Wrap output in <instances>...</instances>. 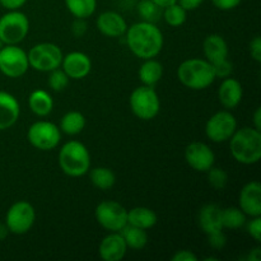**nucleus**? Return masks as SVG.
I'll return each mask as SVG.
<instances>
[{
  "mask_svg": "<svg viewBox=\"0 0 261 261\" xmlns=\"http://www.w3.org/2000/svg\"><path fill=\"white\" fill-rule=\"evenodd\" d=\"M27 3V0H0V5L7 10H18Z\"/></svg>",
  "mask_w": 261,
  "mask_h": 261,
  "instance_id": "a19ab883",
  "label": "nucleus"
},
{
  "mask_svg": "<svg viewBox=\"0 0 261 261\" xmlns=\"http://www.w3.org/2000/svg\"><path fill=\"white\" fill-rule=\"evenodd\" d=\"M127 246L120 232H111L103 237L98 247L99 256L105 261H120L125 257Z\"/></svg>",
  "mask_w": 261,
  "mask_h": 261,
  "instance_id": "f3484780",
  "label": "nucleus"
},
{
  "mask_svg": "<svg viewBox=\"0 0 261 261\" xmlns=\"http://www.w3.org/2000/svg\"><path fill=\"white\" fill-rule=\"evenodd\" d=\"M28 106L33 114L40 117H45L53 111L54 99L45 89H36L28 97Z\"/></svg>",
  "mask_w": 261,
  "mask_h": 261,
  "instance_id": "5701e85b",
  "label": "nucleus"
},
{
  "mask_svg": "<svg viewBox=\"0 0 261 261\" xmlns=\"http://www.w3.org/2000/svg\"><path fill=\"white\" fill-rule=\"evenodd\" d=\"M48 73H50V75H48V87L53 91L61 92L68 87L70 78L66 75L63 69H54V70L48 71Z\"/></svg>",
  "mask_w": 261,
  "mask_h": 261,
  "instance_id": "473e14b6",
  "label": "nucleus"
},
{
  "mask_svg": "<svg viewBox=\"0 0 261 261\" xmlns=\"http://www.w3.org/2000/svg\"><path fill=\"white\" fill-rule=\"evenodd\" d=\"M59 166L65 175L82 177L91 168V154L83 143L70 140L59 152Z\"/></svg>",
  "mask_w": 261,
  "mask_h": 261,
  "instance_id": "20e7f679",
  "label": "nucleus"
},
{
  "mask_svg": "<svg viewBox=\"0 0 261 261\" xmlns=\"http://www.w3.org/2000/svg\"><path fill=\"white\" fill-rule=\"evenodd\" d=\"M237 130V120L229 110L218 111L208 119L205 135L214 143H224L231 139Z\"/></svg>",
  "mask_w": 261,
  "mask_h": 261,
  "instance_id": "f8f14e48",
  "label": "nucleus"
},
{
  "mask_svg": "<svg viewBox=\"0 0 261 261\" xmlns=\"http://www.w3.org/2000/svg\"><path fill=\"white\" fill-rule=\"evenodd\" d=\"M36 221V211L31 203L25 200L15 201L5 214V226L10 233L24 234L33 227Z\"/></svg>",
  "mask_w": 261,
  "mask_h": 261,
  "instance_id": "6e6552de",
  "label": "nucleus"
},
{
  "mask_svg": "<svg viewBox=\"0 0 261 261\" xmlns=\"http://www.w3.org/2000/svg\"><path fill=\"white\" fill-rule=\"evenodd\" d=\"M125 37L130 51L143 60L155 58L162 51L165 42L162 31L154 23L144 20L127 27Z\"/></svg>",
  "mask_w": 261,
  "mask_h": 261,
  "instance_id": "f257e3e1",
  "label": "nucleus"
},
{
  "mask_svg": "<svg viewBox=\"0 0 261 261\" xmlns=\"http://www.w3.org/2000/svg\"><path fill=\"white\" fill-rule=\"evenodd\" d=\"M242 0H212L214 7L219 10H232L241 4Z\"/></svg>",
  "mask_w": 261,
  "mask_h": 261,
  "instance_id": "4c0bfd02",
  "label": "nucleus"
},
{
  "mask_svg": "<svg viewBox=\"0 0 261 261\" xmlns=\"http://www.w3.org/2000/svg\"><path fill=\"white\" fill-rule=\"evenodd\" d=\"M177 78L182 86L193 91H203L216 81L212 64L205 59H188L177 68Z\"/></svg>",
  "mask_w": 261,
  "mask_h": 261,
  "instance_id": "7ed1b4c3",
  "label": "nucleus"
},
{
  "mask_svg": "<svg viewBox=\"0 0 261 261\" xmlns=\"http://www.w3.org/2000/svg\"><path fill=\"white\" fill-rule=\"evenodd\" d=\"M87 30H88V27H87L86 19L75 18V20H74L73 24H71V32H73V35L75 36V37H83V36L86 35Z\"/></svg>",
  "mask_w": 261,
  "mask_h": 261,
  "instance_id": "e433bc0d",
  "label": "nucleus"
},
{
  "mask_svg": "<svg viewBox=\"0 0 261 261\" xmlns=\"http://www.w3.org/2000/svg\"><path fill=\"white\" fill-rule=\"evenodd\" d=\"M162 18L171 27H180V25H182L186 22L188 10L184 9L178 3H175V4H171L168 7L163 8Z\"/></svg>",
  "mask_w": 261,
  "mask_h": 261,
  "instance_id": "c756f323",
  "label": "nucleus"
},
{
  "mask_svg": "<svg viewBox=\"0 0 261 261\" xmlns=\"http://www.w3.org/2000/svg\"><path fill=\"white\" fill-rule=\"evenodd\" d=\"M212 66H213L216 78H221V79L228 78V76H231L232 71H233V65H232L231 61L228 60V58L224 59V60L217 61V63L212 64Z\"/></svg>",
  "mask_w": 261,
  "mask_h": 261,
  "instance_id": "72a5a7b5",
  "label": "nucleus"
},
{
  "mask_svg": "<svg viewBox=\"0 0 261 261\" xmlns=\"http://www.w3.org/2000/svg\"><path fill=\"white\" fill-rule=\"evenodd\" d=\"M27 139L32 147L38 150H53L61 139V132L51 121L40 120L33 122L27 132Z\"/></svg>",
  "mask_w": 261,
  "mask_h": 261,
  "instance_id": "1a4fd4ad",
  "label": "nucleus"
},
{
  "mask_svg": "<svg viewBox=\"0 0 261 261\" xmlns=\"http://www.w3.org/2000/svg\"><path fill=\"white\" fill-rule=\"evenodd\" d=\"M66 9L75 18L87 19L97 9V0H64Z\"/></svg>",
  "mask_w": 261,
  "mask_h": 261,
  "instance_id": "cd10ccee",
  "label": "nucleus"
},
{
  "mask_svg": "<svg viewBox=\"0 0 261 261\" xmlns=\"http://www.w3.org/2000/svg\"><path fill=\"white\" fill-rule=\"evenodd\" d=\"M86 127V117L79 111H69L61 117L60 120V132L65 133L66 135H78L83 132Z\"/></svg>",
  "mask_w": 261,
  "mask_h": 261,
  "instance_id": "a878e982",
  "label": "nucleus"
},
{
  "mask_svg": "<svg viewBox=\"0 0 261 261\" xmlns=\"http://www.w3.org/2000/svg\"><path fill=\"white\" fill-rule=\"evenodd\" d=\"M186 163L198 172H206L216 163V154L208 144L193 142L185 149Z\"/></svg>",
  "mask_w": 261,
  "mask_h": 261,
  "instance_id": "ddd939ff",
  "label": "nucleus"
},
{
  "mask_svg": "<svg viewBox=\"0 0 261 261\" xmlns=\"http://www.w3.org/2000/svg\"><path fill=\"white\" fill-rule=\"evenodd\" d=\"M208 236V242L213 249L216 250H222L227 244V239L224 236L223 231L219 232H214V233L206 234Z\"/></svg>",
  "mask_w": 261,
  "mask_h": 261,
  "instance_id": "c9c22d12",
  "label": "nucleus"
},
{
  "mask_svg": "<svg viewBox=\"0 0 261 261\" xmlns=\"http://www.w3.org/2000/svg\"><path fill=\"white\" fill-rule=\"evenodd\" d=\"M256 130H261V109L260 107H257L256 111L254 112V126Z\"/></svg>",
  "mask_w": 261,
  "mask_h": 261,
  "instance_id": "37998d69",
  "label": "nucleus"
},
{
  "mask_svg": "<svg viewBox=\"0 0 261 261\" xmlns=\"http://www.w3.org/2000/svg\"><path fill=\"white\" fill-rule=\"evenodd\" d=\"M203 51L205 60H208L211 64L228 58V45L226 40L218 33H212L206 36L203 42Z\"/></svg>",
  "mask_w": 261,
  "mask_h": 261,
  "instance_id": "412c9836",
  "label": "nucleus"
},
{
  "mask_svg": "<svg viewBox=\"0 0 261 261\" xmlns=\"http://www.w3.org/2000/svg\"><path fill=\"white\" fill-rule=\"evenodd\" d=\"M158 217L154 211L147 206H135L127 212V224L148 231L157 224Z\"/></svg>",
  "mask_w": 261,
  "mask_h": 261,
  "instance_id": "4be33fe9",
  "label": "nucleus"
},
{
  "mask_svg": "<svg viewBox=\"0 0 261 261\" xmlns=\"http://www.w3.org/2000/svg\"><path fill=\"white\" fill-rule=\"evenodd\" d=\"M172 261H196L198 256L194 254L190 250H180V251H176L175 255L171 257Z\"/></svg>",
  "mask_w": 261,
  "mask_h": 261,
  "instance_id": "ea45409f",
  "label": "nucleus"
},
{
  "mask_svg": "<svg viewBox=\"0 0 261 261\" xmlns=\"http://www.w3.org/2000/svg\"><path fill=\"white\" fill-rule=\"evenodd\" d=\"M242 96H244V88L237 79L228 76L222 81L218 89V99L224 109H236L241 103Z\"/></svg>",
  "mask_w": 261,
  "mask_h": 261,
  "instance_id": "a211bd4d",
  "label": "nucleus"
},
{
  "mask_svg": "<svg viewBox=\"0 0 261 261\" xmlns=\"http://www.w3.org/2000/svg\"><path fill=\"white\" fill-rule=\"evenodd\" d=\"M3 46H4V43H3V42H2V40H0V48H2Z\"/></svg>",
  "mask_w": 261,
  "mask_h": 261,
  "instance_id": "de8ad7c7",
  "label": "nucleus"
},
{
  "mask_svg": "<svg viewBox=\"0 0 261 261\" xmlns=\"http://www.w3.org/2000/svg\"><path fill=\"white\" fill-rule=\"evenodd\" d=\"M163 8L155 4L153 0H140L138 4V13L142 17V20L149 23H157L162 18Z\"/></svg>",
  "mask_w": 261,
  "mask_h": 261,
  "instance_id": "7c9ffc66",
  "label": "nucleus"
},
{
  "mask_svg": "<svg viewBox=\"0 0 261 261\" xmlns=\"http://www.w3.org/2000/svg\"><path fill=\"white\" fill-rule=\"evenodd\" d=\"M96 24L102 35L111 38L121 37L127 30L126 20L120 13L114 12V10H107V12L101 13L97 18Z\"/></svg>",
  "mask_w": 261,
  "mask_h": 261,
  "instance_id": "dca6fc26",
  "label": "nucleus"
},
{
  "mask_svg": "<svg viewBox=\"0 0 261 261\" xmlns=\"http://www.w3.org/2000/svg\"><path fill=\"white\" fill-rule=\"evenodd\" d=\"M177 3L184 8V9L190 12V10L198 9V8L203 4L204 0H177Z\"/></svg>",
  "mask_w": 261,
  "mask_h": 261,
  "instance_id": "79ce46f5",
  "label": "nucleus"
},
{
  "mask_svg": "<svg viewBox=\"0 0 261 261\" xmlns=\"http://www.w3.org/2000/svg\"><path fill=\"white\" fill-rule=\"evenodd\" d=\"M60 66L70 79H83L91 73L92 61L87 54L73 51L63 56Z\"/></svg>",
  "mask_w": 261,
  "mask_h": 261,
  "instance_id": "4468645a",
  "label": "nucleus"
},
{
  "mask_svg": "<svg viewBox=\"0 0 261 261\" xmlns=\"http://www.w3.org/2000/svg\"><path fill=\"white\" fill-rule=\"evenodd\" d=\"M261 259V249L260 247H256L255 250H252L251 252L247 256V260L249 261H260Z\"/></svg>",
  "mask_w": 261,
  "mask_h": 261,
  "instance_id": "c03bdc74",
  "label": "nucleus"
},
{
  "mask_svg": "<svg viewBox=\"0 0 261 261\" xmlns=\"http://www.w3.org/2000/svg\"><path fill=\"white\" fill-rule=\"evenodd\" d=\"M30 31V20L24 13L8 10L0 17V40L4 45H18L22 42Z\"/></svg>",
  "mask_w": 261,
  "mask_h": 261,
  "instance_id": "423d86ee",
  "label": "nucleus"
},
{
  "mask_svg": "<svg viewBox=\"0 0 261 261\" xmlns=\"http://www.w3.org/2000/svg\"><path fill=\"white\" fill-rule=\"evenodd\" d=\"M94 217L101 227L110 232H120L127 224V211L115 200H103L94 209Z\"/></svg>",
  "mask_w": 261,
  "mask_h": 261,
  "instance_id": "9b49d317",
  "label": "nucleus"
},
{
  "mask_svg": "<svg viewBox=\"0 0 261 261\" xmlns=\"http://www.w3.org/2000/svg\"><path fill=\"white\" fill-rule=\"evenodd\" d=\"M250 55L256 63L261 61V38L259 36H255L254 40L250 42Z\"/></svg>",
  "mask_w": 261,
  "mask_h": 261,
  "instance_id": "58836bf2",
  "label": "nucleus"
},
{
  "mask_svg": "<svg viewBox=\"0 0 261 261\" xmlns=\"http://www.w3.org/2000/svg\"><path fill=\"white\" fill-rule=\"evenodd\" d=\"M89 180L94 188L99 190H109L116 182V176L111 168L96 167L89 172Z\"/></svg>",
  "mask_w": 261,
  "mask_h": 261,
  "instance_id": "bb28decb",
  "label": "nucleus"
},
{
  "mask_svg": "<svg viewBox=\"0 0 261 261\" xmlns=\"http://www.w3.org/2000/svg\"><path fill=\"white\" fill-rule=\"evenodd\" d=\"M247 232L255 241H261V216L251 217V221L247 223Z\"/></svg>",
  "mask_w": 261,
  "mask_h": 261,
  "instance_id": "f704fd0d",
  "label": "nucleus"
},
{
  "mask_svg": "<svg viewBox=\"0 0 261 261\" xmlns=\"http://www.w3.org/2000/svg\"><path fill=\"white\" fill-rule=\"evenodd\" d=\"M20 106L12 93L0 91V132L12 127L19 119Z\"/></svg>",
  "mask_w": 261,
  "mask_h": 261,
  "instance_id": "6ab92c4d",
  "label": "nucleus"
},
{
  "mask_svg": "<svg viewBox=\"0 0 261 261\" xmlns=\"http://www.w3.org/2000/svg\"><path fill=\"white\" fill-rule=\"evenodd\" d=\"M133 114L140 120H153L161 110V102L154 87L140 86L132 92L129 98Z\"/></svg>",
  "mask_w": 261,
  "mask_h": 261,
  "instance_id": "39448f33",
  "label": "nucleus"
},
{
  "mask_svg": "<svg viewBox=\"0 0 261 261\" xmlns=\"http://www.w3.org/2000/svg\"><path fill=\"white\" fill-rule=\"evenodd\" d=\"M153 2H154L155 4L160 5L161 8H166V7H168V5L177 3V0H153Z\"/></svg>",
  "mask_w": 261,
  "mask_h": 261,
  "instance_id": "a18cd8bd",
  "label": "nucleus"
},
{
  "mask_svg": "<svg viewBox=\"0 0 261 261\" xmlns=\"http://www.w3.org/2000/svg\"><path fill=\"white\" fill-rule=\"evenodd\" d=\"M229 149L241 165H255L261 158V133L255 127L237 129L229 139Z\"/></svg>",
  "mask_w": 261,
  "mask_h": 261,
  "instance_id": "f03ea898",
  "label": "nucleus"
},
{
  "mask_svg": "<svg viewBox=\"0 0 261 261\" xmlns=\"http://www.w3.org/2000/svg\"><path fill=\"white\" fill-rule=\"evenodd\" d=\"M246 214L237 206L222 209V224L223 228L239 229L246 224Z\"/></svg>",
  "mask_w": 261,
  "mask_h": 261,
  "instance_id": "c85d7f7f",
  "label": "nucleus"
},
{
  "mask_svg": "<svg viewBox=\"0 0 261 261\" xmlns=\"http://www.w3.org/2000/svg\"><path fill=\"white\" fill-rule=\"evenodd\" d=\"M199 226L205 234L223 231L222 224V208L217 204H205L199 211Z\"/></svg>",
  "mask_w": 261,
  "mask_h": 261,
  "instance_id": "aec40b11",
  "label": "nucleus"
},
{
  "mask_svg": "<svg viewBox=\"0 0 261 261\" xmlns=\"http://www.w3.org/2000/svg\"><path fill=\"white\" fill-rule=\"evenodd\" d=\"M30 68L37 71L48 73L60 68L63 61V51L53 42H41L33 46L27 54Z\"/></svg>",
  "mask_w": 261,
  "mask_h": 261,
  "instance_id": "0eeeda50",
  "label": "nucleus"
},
{
  "mask_svg": "<svg viewBox=\"0 0 261 261\" xmlns=\"http://www.w3.org/2000/svg\"><path fill=\"white\" fill-rule=\"evenodd\" d=\"M8 233H9V229L5 226V223H0V241H3L8 236Z\"/></svg>",
  "mask_w": 261,
  "mask_h": 261,
  "instance_id": "49530a36",
  "label": "nucleus"
},
{
  "mask_svg": "<svg viewBox=\"0 0 261 261\" xmlns=\"http://www.w3.org/2000/svg\"><path fill=\"white\" fill-rule=\"evenodd\" d=\"M208 173V182L212 188L216 190H223L228 184V173L219 167H212L211 170L206 171Z\"/></svg>",
  "mask_w": 261,
  "mask_h": 261,
  "instance_id": "2f4dec72",
  "label": "nucleus"
},
{
  "mask_svg": "<svg viewBox=\"0 0 261 261\" xmlns=\"http://www.w3.org/2000/svg\"><path fill=\"white\" fill-rule=\"evenodd\" d=\"M139 79L143 86L154 87L162 79L163 65L158 60L147 59L139 68Z\"/></svg>",
  "mask_w": 261,
  "mask_h": 261,
  "instance_id": "b1692460",
  "label": "nucleus"
},
{
  "mask_svg": "<svg viewBox=\"0 0 261 261\" xmlns=\"http://www.w3.org/2000/svg\"><path fill=\"white\" fill-rule=\"evenodd\" d=\"M127 249L142 250L148 244V233L145 229L138 228V227L126 224L124 228L120 231Z\"/></svg>",
  "mask_w": 261,
  "mask_h": 261,
  "instance_id": "393cba45",
  "label": "nucleus"
},
{
  "mask_svg": "<svg viewBox=\"0 0 261 261\" xmlns=\"http://www.w3.org/2000/svg\"><path fill=\"white\" fill-rule=\"evenodd\" d=\"M239 208L249 217L261 216V185L259 181H250L242 188Z\"/></svg>",
  "mask_w": 261,
  "mask_h": 261,
  "instance_id": "2eb2a0df",
  "label": "nucleus"
},
{
  "mask_svg": "<svg viewBox=\"0 0 261 261\" xmlns=\"http://www.w3.org/2000/svg\"><path fill=\"white\" fill-rule=\"evenodd\" d=\"M30 69L27 53L18 45H5L0 48V71L8 78H20Z\"/></svg>",
  "mask_w": 261,
  "mask_h": 261,
  "instance_id": "9d476101",
  "label": "nucleus"
}]
</instances>
